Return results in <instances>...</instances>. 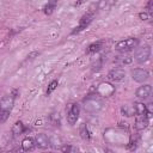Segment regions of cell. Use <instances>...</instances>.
I'll list each match as a JSON object with an SVG mask.
<instances>
[{
  "label": "cell",
  "instance_id": "obj_9",
  "mask_svg": "<svg viewBox=\"0 0 153 153\" xmlns=\"http://www.w3.org/2000/svg\"><path fill=\"white\" fill-rule=\"evenodd\" d=\"M35 143H36V146H37L38 148H41V149H47V148L50 146V139H49L45 134L39 133V134H37V135L35 136Z\"/></svg>",
  "mask_w": 153,
  "mask_h": 153
},
{
  "label": "cell",
  "instance_id": "obj_17",
  "mask_svg": "<svg viewBox=\"0 0 153 153\" xmlns=\"http://www.w3.org/2000/svg\"><path fill=\"white\" fill-rule=\"evenodd\" d=\"M25 130H26V128H25V126L23 124V122H20V121L16 122V123H14V126L12 127V134H13L14 136L22 135Z\"/></svg>",
  "mask_w": 153,
  "mask_h": 153
},
{
  "label": "cell",
  "instance_id": "obj_15",
  "mask_svg": "<svg viewBox=\"0 0 153 153\" xmlns=\"http://www.w3.org/2000/svg\"><path fill=\"white\" fill-rule=\"evenodd\" d=\"M115 63L120 65V66H123V65H130L133 62V57L128 56V55H120V56H116L115 57Z\"/></svg>",
  "mask_w": 153,
  "mask_h": 153
},
{
  "label": "cell",
  "instance_id": "obj_7",
  "mask_svg": "<svg viewBox=\"0 0 153 153\" xmlns=\"http://www.w3.org/2000/svg\"><path fill=\"white\" fill-rule=\"evenodd\" d=\"M92 18H93V12H87L86 14H84V16L81 17L80 22H79V25L72 31V33L74 35V33H78V32L82 31L84 29H86V27L88 26V24L92 22Z\"/></svg>",
  "mask_w": 153,
  "mask_h": 153
},
{
  "label": "cell",
  "instance_id": "obj_12",
  "mask_svg": "<svg viewBox=\"0 0 153 153\" xmlns=\"http://www.w3.org/2000/svg\"><path fill=\"white\" fill-rule=\"evenodd\" d=\"M148 126V116L147 115H139L135 120V129L143 130Z\"/></svg>",
  "mask_w": 153,
  "mask_h": 153
},
{
  "label": "cell",
  "instance_id": "obj_19",
  "mask_svg": "<svg viewBox=\"0 0 153 153\" xmlns=\"http://www.w3.org/2000/svg\"><path fill=\"white\" fill-rule=\"evenodd\" d=\"M49 120H50V123L55 127H60L61 124V120H60V114L59 112H53L50 116H49Z\"/></svg>",
  "mask_w": 153,
  "mask_h": 153
},
{
  "label": "cell",
  "instance_id": "obj_16",
  "mask_svg": "<svg viewBox=\"0 0 153 153\" xmlns=\"http://www.w3.org/2000/svg\"><path fill=\"white\" fill-rule=\"evenodd\" d=\"M121 112L123 116H127V117H131L135 115V110H134V105L133 104H124L122 105L121 108Z\"/></svg>",
  "mask_w": 153,
  "mask_h": 153
},
{
  "label": "cell",
  "instance_id": "obj_22",
  "mask_svg": "<svg viewBox=\"0 0 153 153\" xmlns=\"http://www.w3.org/2000/svg\"><path fill=\"white\" fill-rule=\"evenodd\" d=\"M57 85H59V82H57V80H53L50 84H49V86H48V90H47V94L49 96L56 87H57Z\"/></svg>",
  "mask_w": 153,
  "mask_h": 153
},
{
  "label": "cell",
  "instance_id": "obj_20",
  "mask_svg": "<svg viewBox=\"0 0 153 153\" xmlns=\"http://www.w3.org/2000/svg\"><path fill=\"white\" fill-rule=\"evenodd\" d=\"M56 4H57V0H49L48 4H47V6L44 7V12H45L47 14L53 13V11H54L55 7H56Z\"/></svg>",
  "mask_w": 153,
  "mask_h": 153
},
{
  "label": "cell",
  "instance_id": "obj_25",
  "mask_svg": "<svg viewBox=\"0 0 153 153\" xmlns=\"http://www.w3.org/2000/svg\"><path fill=\"white\" fill-rule=\"evenodd\" d=\"M152 7H153V0H148V2H147V5H146V10H147L148 13L152 12Z\"/></svg>",
  "mask_w": 153,
  "mask_h": 153
},
{
  "label": "cell",
  "instance_id": "obj_1",
  "mask_svg": "<svg viewBox=\"0 0 153 153\" xmlns=\"http://www.w3.org/2000/svg\"><path fill=\"white\" fill-rule=\"evenodd\" d=\"M82 106H84L85 112L94 115L103 110L104 102L99 97V94H88L87 97L82 99Z\"/></svg>",
  "mask_w": 153,
  "mask_h": 153
},
{
  "label": "cell",
  "instance_id": "obj_24",
  "mask_svg": "<svg viewBox=\"0 0 153 153\" xmlns=\"http://www.w3.org/2000/svg\"><path fill=\"white\" fill-rule=\"evenodd\" d=\"M139 17L142 20H147V19H149V13L148 12H141V13H139Z\"/></svg>",
  "mask_w": 153,
  "mask_h": 153
},
{
  "label": "cell",
  "instance_id": "obj_11",
  "mask_svg": "<svg viewBox=\"0 0 153 153\" xmlns=\"http://www.w3.org/2000/svg\"><path fill=\"white\" fill-rule=\"evenodd\" d=\"M97 92H98V94H99V96L109 97V96H111V94L115 92V87H114V86H111L110 84L103 82V84H100V85H99V87H98Z\"/></svg>",
  "mask_w": 153,
  "mask_h": 153
},
{
  "label": "cell",
  "instance_id": "obj_18",
  "mask_svg": "<svg viewBox=\"0 0 153 153\" xmlns=\"http://www.w3.org/2000/svg\"><path fill=\"white\" fill-rule=\"evenodd\" d=\"M103 44H104L103 41H97V42H94V43H92V44L88 45V48L86 49V53H87V54L97 53V51H99V50L103 48Z\"/></svg>",
  "mask_w": 153,
  "mask_h": 153
},
{
  "label": "cell",
  "instance_id": "obj_26",
  "mask_svg": "<svg viewBox=\"0 0 153 153\" xmlns=\"http://www.w3.org/2000/svg\"><path fill=\"white\" fill-rule=\"evenodd\" d=\"M82 2H85V0H78V1L75 2V6H79V5L82 4Z\"/></svg>",
  "mask_w": 153,
  "mask_h": 153
},
{
  "label": "cell",
  "instance_id": "obj_21",
  "mask_svg": "<svg viewBox=\"0 0 153 153\" xmlns=\"http://www.w3.org/2000/svg\"><path fill=\"white\" fill-rule=\"evenodd\" d=\"M80 134H81V137L84 140H88L90 139V133H88V129H87V126L85 123L81 124L80 127Z\"/></svg>",
  "mask_w": 153,
  "mask_h": 153
},
{
  "label": "cell",
  "instance_id": "obj_8",
  "mask_svg": "<svg viewBox=\"0 0 153 153\" xmlns=\"http://www.w3.org/2000/svg\"><path fill=\"white\" fill-rule=\"evenodd\" d=\"M126 78V71L122 68H114L108 73V79L114 82H121Z\"/></svg>",
  "mask_w": 153,
  "mask_h": 153
},
{
  "label": "cell",
  "instance_id": "obj_10",
  "mask_svg": "<svg viewBox=\"0 0 153 153\" xmlns=\"http://www.w3.org/2000/svg\"><path fill=\"white\" fill-rule=\"evenodd\" d=\"M151 94H152V86L148 84H145V85L137 87L135 91V96L141 99H147L148 97H151Z\"/></svg>",
  "mask_w": 153,
  "mask_h": 153
},
{
  "label": "cell",
  "instance_id": "obj_6",
  "mask_svg": "<svg viewBox=\"0 0 153 153\" xmlns=\"http://www.w3.org/2000/svg\"><path fill=\"white\" fill-rule=\"evenodd\" d=\"M130 74H131V79L136 82H145L149 78L148 71L143 69V68H134V69H131Z\"/></svg>",
  "mask_w": 153,
  "mask_h": 153
},
{
  "label": "cell",
  "instance_id": "obj_14",
  "mask_svg": "<svg viewBox=\"0 0 153 153\" xmlns=\"http://www.w3.org/2000/svg\"><path fill=\"white\" fill-rule=\"evenodd\" d=\"M133 105H134V110H135V115H147L148 116V114H147V108H146V104H143V103H141V102H135V103H133ZM149 117V116H148Z\"/></svg>",
  "mask_w": 153,
  "mask_h": 153
},
{
  "label": "cell",
  "instance_id": "obj_13",
  "mask_svg": "<svg viewBox=\"0 0 153 153\" xmlns=\"http://www.w3.org/2000/svg\"><path fill=\"white\" fill-rule=\"evenodd\" d=\"M36 143H35V139L32 137H25L23 141H22V149L25 151V152H29V151H32L35 148Z\"/></svg>",
  "mask_w": 153,
  "mask_h": 153
},
{
  "label": "cell",
  "instance_id": "obj_4",
  "mask_svg": "<svg viewBox=\"0 0 153 153\" xmlns=\"http://www.w3.org/2000/svg\"><path fill=\"white\" fill-rule=\"evenodd\" d=\"M151 57V47L145 44L141 45L139 48H135V53H134V59L136 62L139 63H145L149 60Z\"/></svg>",
  "mask_w": 153,
  "mask_h": 153
},
{
  "label": "cell",
  "instance_id": "obj_5",
  "mask_svg": "<svg viewBox=\"0 0 153 153\" xmlns=\"http://www.w3.org/2000/svg\"><path fill=\"white\" fill-rule=\"evenodd\" d=\"M80 114V105L78 103H71L67 109V121L71 126L75 124Z\"/></svg>",
  "mask_w": 153,
  "mask_h": 153
},
{
  "label": "cell",
  "instance_id": "obj_3",
  "mask_svg": "<svg viewBox=\"0 0 153 153\" xmlns=\"http://www.w3.org/2000/svg\"><path fill=\"white\" fill-rule=\"evenodd\" d=\"M137 44H139L137 38H127V39H122V41L117 42L115 45V49L121 53H127V51L135 49L137 47Z\"/></svg>",
  "mask_w": 153,
  "mask_h": 153
},
{
  "label": "cell",
  "instance_id": "obj_23",
  "mask_svg": "<svg viewBox=\"0 0 153 153\" xmlns=\"http://www.w3.org/2000/svg\"><path fill=\"white\" fill-rule=\"evenodd\" d=\"M60 151H62V152H73V151H75V148H74V147H72V146H69V145H67V146L61 147V148H60Z\"/></svg>",
  "mask_w": 153,
  "mask_h": 153
},
{
  "label": "cell",
  "instance_id": "obj_2",
  "mask_svg": "<svg viewBox=\"0 0 153 153\" xmlns=\"http://www.w3.org/2000/svg\"><path fill=\"white\" fill-rule=\"evenodd\" d=\"M14 97L16 96L8 94L0 100V123H4L8 118L10 112L14 105Z\"/></svg>",
  "mask_w": 153,
  "mask_h": 153
}]
</instances>
